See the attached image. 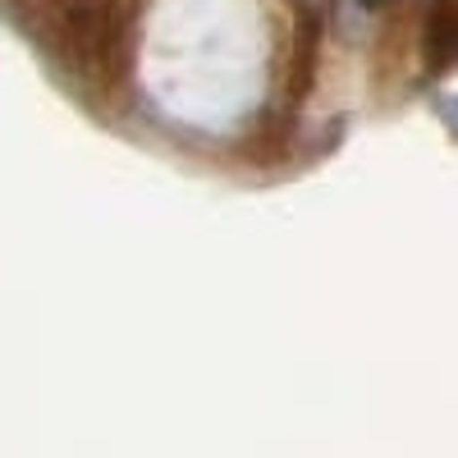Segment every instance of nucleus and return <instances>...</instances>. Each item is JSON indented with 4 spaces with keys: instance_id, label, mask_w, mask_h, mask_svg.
I'll list each match as a JSON object with an SVG mask.
<instances>
[]
</instances>
